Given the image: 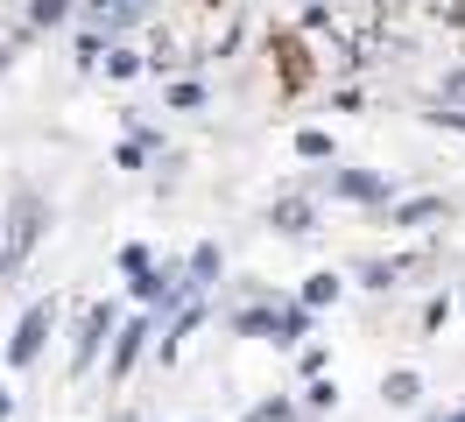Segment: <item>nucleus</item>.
Instances as JSON below:
<instances>
[{
	"instance_id": "f257e3e1",
	"label": "nucleus",
	"mask_w": 465,
	"mask_h": 422,
	"mask_svg": "<svg viewBox=\"0 0 465 422\" xmlns=\"http://www.w3.org/2000/svg\"><path fill=\"white\" fill-rule=\"evenodd\" d=\"M43 331H50V309H29V317H22V338H15V359H35Z\"/></svg>"
},
{
	"instance_id": "f03ea898",
	"label": "nucleus",
	"mask_w": 465,
	"mask_h": 422,
	"mask_svg": "<svg viewBox=\"0 0 465 422\" xmlns=\"http://www.w3.org/2000/svg\"><path fill=\"white\" fill-rule=\"evenodd\" d=\"M142 338H148V324H134V331L120 338V352H114V366H127V359H134V352H142Z\"/></svg>"
}]
</instances>
